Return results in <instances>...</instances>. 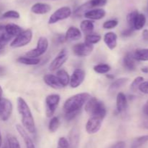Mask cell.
Segmentation results:
<instances>
[{
  "label": "cell",
  "instance_id": "1",
  "mask_svg": "<svg viewBox=\"0 0 148 148\" xmlns=\"http://www.w3.org/2000/svg\"><path fill=\"white\" fill-rule=\"evenodd\" d=\"M90 97L91 96L89 93L82 92L68 98L63 106L66 120H72L75 118L79 115L82 107Z\"/></svg>",
  "mask_w": 148,
  "mask_h": 148
},
{
  "label": "cell",
  "instance_id": "2",
  "mask_svg": "<svg viewBox=\"0 0 148 148\" xmlns=\"http://www.w3.org/2000/svg\"><path fill=\"white\" fill-rule=\"evenodd\" d=\"M17 107L18 113L21 117L23 128L30 133H35L36 131V124L30 107L25 100L19 97L17 100Z\"/></svg>",
  "mask_w": 148,
  "mask_h": 148
},
{
  "label": "cell",
  "instance_id": "3",
  "mask_svg": "<svg viewBox=\"0 0 148 148\" xmlns=\"http://www.w3.org/2000/svg\"><path fill=\"white\" fill-rule=\"evenodd\" d=\"M85 110L90 116L103 120L106 115V108L103 102L91 97L85 104Z\"/></svg>",
  "mask_w": 148,
  "mask_h": 148
},
{
  "label": "cell",
  "instance_id": "4",
  "mask_svg": "<svg viewBox=\"0 0 148 148\" xmlns=\"http://www.w3.org/2000/svg\"><path fill=\"white\" fill-rule=\"evenodd\" d=\"M33 38V32L31 29L23 30L17 36H15L10 44V46L12 48H20L28 44Z\"/></svg>",
  "mask_w": 148,
  "mask_h": 148
},
{
  "label": "cell",
  "instance_id": "5",
  "mask_svg": "<svg viewBox=\"0 0 148 148\" xmlns=\"http://www.w3.org/2000/svg\"><path fill=\"white\" fill-rule=\"evenodd\" d=\"M48 48H49V41L46 37L41 36L38 40L36 47L26 52L25 55L30 57L38 58V57H40L45 54Z\"/></svg>",
  "mask_w": 148,
  "mask_h": 148
},
{
  "label": "cell",
  "instance_id": "6",
  "mask_svg": "<svg viewBox=\"0 0 148 148\" xmlns=\"http://www.w3.org/2000/svg\"><path fill=\"white\" fill-rule=\"evenodd\" d=\"M60 102V96L57 94H49L46 97V114L48 118L54 115L58 104Z\"/></svg>",
  "mask_w": 148,
  "mask_h": 148
},
{
  "label": "cell",
  "instance_id": "7",
  "mask_svg": "<svg viewBox=\"0 0 148 148\" xmlns=\"http://www.w3.org/2000/svg\"><path fill=\"white\" fill-rule=\"evenodd\" d=\"M72 15V10L69 7H62L56 10L49 19V24H54L57 22L64 20L69 17Z\"/></svg>",
  "mask_w": 148,
  "mask_h": 148
},
{
  "label": "cell",
  "instance_id": "8",
  "mask_svg": "<svg viewBox=\"0 0 148 148\" xmlns=\"http://www.w3.org/2000/svg\"><path fill=\"white\" fill-rule=\"evenodd\" d=\"M13 110L12 102L7 98L3 97L0 101V120L7 121L11 116Z\"/></svg>",
  "mask_w": 148,
  "mask_h": 148
},
{
  "label": "cell",
  "instance_id": "9",
  "mask_svg": "<svg viewBox=\"0 0 148 148\" xmlns=\"http://www.w3.org/2000/svg\"><path fill=\"white\" fill-rule=\"evenodd\" d=\"M93 49V45L85 41L74 45L72 47V51L76 56L84 57L89 56L92 52Z\"/></svg>",
  "mask_w": 148,
  "mask_h": 148
},
{
  "label": "cell",
  "instance_id": "10",
  "mask_svg": "<svg viewBox=\"0 0 148 148\" xmlns=\"http://www.w3.org/2000/svg\"><path fill=\"white\" fill-rule=\"evenodd\" d=\"M68 57L69 56H68L67 50L66 49H62L50 63L49 67V70L51 71H55L59 70L67 60Z\"/></svg>",
  "mask_w": 148,
  "mask_h": 148
},
{
  "label": "cell",
  "instance_id": "11",
  "mask_svg": "<svg viewBox=\"0 0 148 148\" xmlns=\"http://www.w3.org/2000/svg\"><path fill=\"white\" fill-rule=\"evenodd\" d=\"M85 78V72L82 69L77 68L72 73L69 79V86L72 88L75 89L82 84Z\"/></svg>",
  "mask_w": 148,
  "mask_h": 148
},
{
  "label": "cell",
  "instance_id": "12",
  "mask_svg": "<svg viewBox=\"0 0 148 148\" xmlns=\"http://www.w3.org/2000/svg\"><path fill=\"white\" fill-rule=\"evenodd\" d=\"M103 120L98 118L90 116L89 119H88V122L86 123V126H85L86 131L89 134H93V133L98 132V131L101 128Z\"/></svg>",
  "mask_w": 148,
  "mask_h": 148
},
{
  "label": "cell",
  "instance_id": "13",
  "mask_svg": "<svg viewBox=\"0 0 148 148\" xmlns=\"http://www.w3.org/2000/svg\"><path fill=\"white\" fill-rule=\"evenodd\" d=\"M43 81L46 85L54 89H60L63 88V86L59 82V79L56 77V75L53 74H46L43 76Z\"/></svg>",
  "mask_w": 148,
  "mask_h": 148
},
{
  "label": "cell",
  "instance_id": "14",
  "mask_svg": "<svg viewBox=\"0 0 148 148\" xmlns=\"http://www.w3.org/2000/svg\"><path fill=\"white\" fill-rule=\"evenodd\" d=\"M51 7L46 3L37 2L31 7V12L36 15H45L51 11Z\"/></svg>",
  "mask_w": 148,
  "mask_h": 148
},
{
  "label": "cell",
  "instance_id": "15",
  "mask_svg": "<svg viewBox=\"0 0 148 148\" xmlns=\"http://www.w3.org/2000/svg\"><path fill=\"white\" fill-rule=\"evenodd\" d=\"M106 12L103 9L97 8L88 10V12L85 13L84 16L89 20H98L103 18L106 16Z\"/></svg>",
  "mask_w": 148,
  "mask_h": 148
},
{
  "label": "cell",
  "instance_id": "16",
  "mask_svg": "<svg viewBox=\"0 0 148 148\" xmlns=\"http://www.w3.org/2000/svg\"><path fill=\"white\" fill-rule=\"evenodd\" d=\"M81 37H82V33H81L80 30L73 26L69 28L64 35L65 41H77L80 39Z\"/></svg>",
  "mask_w": 148,
  "mask_h": 148
},
{
  "label": "cell",
  "instance_id": "17",
  "mask_svg": "<svg viewBox=\"0 0 148 148\" xmlns=\"http://www.w3.org/2000/svg\"><path fill=\"white\" fill-rule=\"evenodd\" d=\"M16 129H17L18 133H20L21 137L23 138V140H24L26 148H36L33 139H32L31 138H30V136L27 134V132L26 131V130L23 127V126H20V125L19 124H17L16 125Z\"/></svg>",
  "mask_w": 148,
  "mask_h": 148
},
{
  "label": "cell",
  "instance_id": "18",
  "mask_svg": "<svg viewBox=\"0 0 148 148\" xmlns=\"http://www.w3.org/2000/svg\"><path fill=\"white\" fill-rule=\"evenodd\" d=\"M69 142L71 148H77L79 144V131L78 128L73 127L69 133Z\"/></svg>",
  "mask_w": 148,
  "mask_h": 148
},
{
  "label": "cell",
  "instance_id": "19",
  "mask_svg": "<svg viewBox=\"0 0 148 148\" xmlns=\"http://www.w3.org/2000/svg\"><path fill=\"white\" fill-rule=\"evenodd\" d=\"M117 39H118V36L115 33H114V32H108V33L104 35L103 41L106 44L107 47L113 50L117 46Z\"/></svg>",
  "mask_w": 148,
  "mask_h": 148
},
{
  "label": "cell",
  "instance_id": "20",
  "mask_svg": "<svg viewBox=\"0 0 148 148\" xmlns=\"http://www.w3.org/2000/svg\"><path fill=\"white\" fill-rule=\"evenodd\" d=\"M128 102L125 94L123 92H119L116 96V110L119 113H122L127 110Z\"/></svg>",
  "mask_w": 148,
  "mask_h": 148
},
{
  "label": "cell",
  "instance_id": "21",
  "mask_svg": "<svg viewBox=\"0 0 148 148\" xmlns=\"http://www.w3.org/2000/svg\"><path fill=\"white\" fill-rule=\"evenodd\" d=\"M136 59H134L133 53L132 52H127L123 59V64L124 68L127 70L130 71H134L136 69Z\"/></svg>",
  "mask_w": 148,
  "mask_h": 148
},
{
  "label": "cell",
  "instance_id": "22",
  "mask_svg": "<svg viewBox=\"0 0 148 148\" xmlns=\"http://www.w3.org/2000/svg\"><path fill=\"white\" fill-rule=\"evenodd\" d=\"M4 30L7 34L11 36L12 37H15L23 30L18 25H16L14 23H8L4 26Z\"/></svg>",
  "mask_w": 148,
  "mask_h": 148
},
{
  "label": "cell",
  "instance_id": "23",
  "mask_svg": "<svg viewBox=\"0 0 148 148\" xmlns=\"http://www.w3.org/2000/svg\"><path fill=\"white\" fill-rule=\"evenodd\" d=\"M146 23V17L143 13L138 12L133 22L132 27L134 30H141L144 28Z\"/></svg>",
  "mask_w": 148,
  "mask_h": 148
},
{
  "label": "cell",
  "instance_id": "24",
  "mask_svg": "<svg viewBox=\"0 0 148 148\" xmlns=\"http://www.w3.org/2000/svg\"><path fill=\"white\" fill-rule=\"evenodd\" d=\"M128 81L129 79L127 78H120L115 80L110 85L109 88H108V91L110 93H115L117 90H119L120 88L124 86L128 82Z\"/></svg>",
  "mask_w": 148,
  "mask_h": 148
},
{
  "label": "cell",
  "instance_id": "25",
  "mask_svg": "<svg viewBox=\"0 0 148 148\" xmlns=\"http://www.w3.org/2000/svg\"><path fill=\"white\" fill-rule=\"evenodd\" d=\"M56 75L58 78V79H59V82L61 83V84H62L64 87L66 86H68V84H69V79H70V77H69L68 73L66 72L64 69L58 70Z\"/></svg>",
  "mask_w": 148,
  "mask_h": 148
},
{
  "label": "cell",
  "instance_id": "26",
  "mask_svg": "<svg viewBox=\"0 0 148 148\" xmlns=\"http://www.w3.org/2000/svg\"><path fill=\"white\" fill-rule=\"evenodd\" d=\"M17 61L19 63L23 64L26 65H38L40 62V59L39 58L36 57H30L27 56L20 57L17 59Z\"/></svg>",
  "mask_w": 148,
  "mask_h": 148
},
{
  "label": "cell",
  "instance_id": "27",
  "mask_svg": "<svg viewBox=\"0 0 148 148\" xmlns=\"http://www.w3.org/2000/svg\"><path fill=\"white\" fill-rule=\"evenodd\" d=\"M80 29L85 34H90L93 32L94 24L90 20H84L80 23Z\"/></svg>",
  "mask_w": 148,
  "mask_h": 148
},
{
  "label": "cell",
  "instance_id": "28",
  "mask_svg": "<svg viewBox=\"0 0 148 148\" xmlns=\"http://www.w3.org/2000/svg\"><path fill=\"white\" fill-rule=\"evenodd\" d=\"M137 61H148V49H138L133 52Z\"/></svg>",
  "mask_w": 148,
  "mask_h": 148
},
{
  "label": "cell",
  "instance_id": "29",
  "mask_svg": "<svg viewBox=\"0 0 148 148\" xmlns=\"http://www.w3.org/2000/svg\"><path fill=\"white\" fill-rule=\"evenodd\" d=\"M148 142V135H144L136 137L131 144V148H140Z\"/></svg>",
  "mask_w": 148,
  "mask_h": 148
},
{
  "label": "cell",
  "instance_id": "30",
  "mask_svg": "<svg viewBox=\"0 0 148 148\" xmlns=\"http://www.w3.org/2000/svg\"><path fill=\"white\" fill-rule=\"evenodd\" d=\"M91 9L92 8H91L90 5L89 1H88V2L85 3V4L79 6L78 8H77L76 10H75V12H74V15H76L77 17H81V16L84 15L86 12H88V10H91Z\"/></svg>",
  "mask_w": 148,
  "mask_h": 148
},
{
  "label": "cell",
  "instance_id": "31",
  "mask_svg": "<svg viewBox=\"0 0 148 148\" xmlns=\"http://www.w3.org/2000/svg\"><path fill=\"white\" fill-rule=\"evenodd\" d=\"M93 70L95 73L99 74H106L111 71V67L108 64L101 63L95 65L93 67Z\"/></svg>",
  "mask_w": 148,
  "mask_h": 148
},
{
  "label": "cell",
  "instance_id": "32",
  "mask_svg": "<svg viewBox=\"0 0 148 148\" xmlns=\"http://www.w3.org/2000/svg\"><path fill=\"white\" fill-rule=\"evenodd\" d=\"M7 144L8 148H20V142L18 139L12 134H7Z\"/></svg>",
  "mask_w": 148,
  "mask_h": 148
},
{
  "label": "cell",
  "instance_id": "33",
  "mask_svg": "<svg viewBox=\"0 0 148 148\" xmlns=\"http://www.w3.org/2000/svg\"><path fill=\"white\" fill-rule=\"evenodd\" d=\"M59 126H60V120H59V118L54 116L49 121V131L51 133H54L58 130Z\"/></svg>",
  "mask_w": 148,
  "mask_h": 148
},
{
  "label": "cell",
  "instance_id": "34",
  "mask_svg": "<svg viewBox=\"0 0 148 148\" xmlns=\"http://www.w3.org/2000/svg\"><path fill=\"white\" fill-rule=\"evenodd\" d=\"M101 40V36L98 34H88L85 36V41L90 44H95Z\"/></svg>",
  "mask_w": 148,
  "mask_h": 148
},
{
  "label": "cell",
  "instance_id": "35",
  "mask_svg": "<svg viewBox=\"0 0 148 148\" xmlns=\"http://www.w3.org/2000/svg\"><path fill=\"white\" fill-rule=\"evenodd\" d=\"M20 13L18 12L15 11V10H8V11L5 12L4 14L2 15L1 17L2 18H13V19H18L20 18Z\"/></svg>",
  "mask_w": 148,
  "mask_h": 148
},
{
  "label": "cell",
  "instance_id": "36",
  "mask_svg": "<svg viewBox=\"0 0 148 148\" xmlns=\"http://www.w3.org/2000/svg\"><path fill=\"white\" fill-rule=\"evenodd\" d=\"M144 81V78L143 76H138L137 78H134V81H132L131 84V86L130 89L131 90H132L133 91H136L139 88V86L142 84V83Z\"/></svg>",
  "mask_w": 148,
  "mask_h": 148
},
{
  "label": "cell",
  "instance_id": "37",
  "mask_svg": "<svg viewBox=\"0 0 148 148\" xmlns=\"http://www.w3.org/2000/svg\"><path fill=\"white\" fill-rule=\"evenodd\" d=\"M118 20H109L106 21L105 23L103 24V28L105 29H112L118 26Z\"/></svg>",
  "mask_w": 148,
  "mask_h": 148
},
{
  "label": "cell",
  "instance_id": "38",
  "mask_svg": "<svg viewBox=\"0 0 148 148\" xmlns=\"http://www.w3.org/2000/svg\"><path fill=\"white\" fill-rule=\"evenodd\" d=\"M106 3L107 0H90L89 1V4L91 8L103 7V6L106 5Z\"/></svg>",
  "mask_w": 148,
  "mask_h": 148
},
{
  "label": "cell",
  "instance_id": "39",
  "mask_svg": "<svg viewBox=\"0 0 148 148\" xmlns=\"http://www.w3.org/2000/svg\"><path fill=\"white\" fill-rule=\"evenodd\" d=\"M139 12L137 10H134V11L131 12L129 13L127 16V23H128L129 26H130V28H132V25H133V22H134V18H135L136 15H137ZM134 29V28H133Z\"/></svg>",
  "mask_w": 148,
  "mask_h": 148
},
{
  "label": "cell",
  "instance_id": "40",
  "mask_svg": "<svg viewBox=\"0 0 148 148\" xmlns=\"http://www.w3.org/2000/svg\"><path fill=\"white\" fill-rule=\"evenodd\" d=\"M57 148H71L69 142L65 137H60L58 141Z\"/></svg>",
  "mask_w": 148,
  "mask_h": 148
},
{
  "label": "cell",
  "instance_id": "41",
  "mask_svg": "<svg viewBox=\"0 0 148 148\" xmlns=\"http://www.w3.org/2000/svg\"><path fill=\"white\" fill-rule=\"evenodd\" d=\"M138 89L140 90L141 92L144 93V94H148V81H143V82L139 86Z\"/></svg>",
  "mask_w": 148,
  "mask_h": 148
},
{
  "label": "cell",
  "instance_id": "42",
  "mask_svg": "<svg viewBox=\"0 0 148 148\" xmlns=\"http://www.w3.org/2000/svg\"><path fill=\"white\" fill-rule=\"evenodd\" d=\"M125 147H126V144L124 141H118V142L113 144L109 148H125Z\"/></svg>",
  "mask_w": 148,
  "mask_h": 148
},
{
  "label": "cell",
  "instance_id": "43",
  "mask_svg": "<svg viewBox=\"0 0 148 148\" xmlns=\"http://www.w3.org/2000/svg\"><path fill=\"white\" fill-rule=\"evenodd\" d=\"M134 29H133L132 28L130 27L129 28L124 30V31L122 32V33H121V35H122V36H124V37H127V36H131V35L133 33V32H134Z\"/></svg>",
  "mask_w": 148,
  "mask_h": 148
},
{
  "label": "cell",
  "instance_id": "44",
  "mask_svg": "<svg viewBox=\"0 0 148 148\" xmlns=\"http://www.w3.org/2000/svg\"><path fill=\"white\" fill-rule=\"evenodd\" d=\"M143 38H144V39H145V40H148V30H147V29L143 30Z\"/></svg>",
  "mask_w": 148,
  "mask_h": 148
},
{
  "label": "cell",
  "instance_id": "45",
  "mask_svg": "<svg viewBox=\"0 0 148 148\" xmlns=\"http://www.w3.org/2000/svg\"><path fill=\"white\" fill-rule=\"evenodd\" d=\"M143 112H144L145 114L148 115V104H145V105L144 107H143Z\"/></svg>",
  "mask_w": 148,
  "mask_h": 148
},
{
  "label": "cell",
  "instance_id": "46",
  "mask_svg": "<svg viewBox=\"0 0 148 148\" xmlns=\"http://www.w3.org/2000/svg\"><path fill=\"white\" fill-rule=\"evenodd\" d=\"M141 71L142 72L144 73H148V66L143 67V68L141 69Z\"/></svg>",
  "mask_w": 148,
  "mask_h": 148
},
{
  "label": "cell",
  "instance_id": "47",
  "mask_svg": "<svg viewBox=\"0 0 148 148\" xmlns=\"http://www.w3.org/2000/svg\"><path fill=\"white\" fill-rule=\"evenodd\" d=\"M2 98H3V89L2 88H1V85H0V101H1Z\"/></svg>",
  "mask_w": 148,
  "mask_h": 148
},
{
  "label": "cell",
  "instance_id": "48",
  "mask_svg": "<svg viewBox=\"0 0 148 148\" xmlns=\"http://www.w3.org/2000/svg\"><path fill=\"white\" fill-rule=\"evenodd\" d=\"M4 72H5V70H4V68H3V67L0 66V75H3V74L4 73Z\"/></svg>",
  "mask_w": 148,
  "mask_h": 148
},
{
  "label": "cell",
  "instance_id": "49",
  "mask_svg": "<svg viewBox=\"0 0 148 148\" xmlns=\"http://www.w3.org/2000/svg\"><path fill=\"white\" fill-rule=\"evenodd\" d=\"M2 146V136H1V131H0V148Z\"/></svg>",
  "mask_w": 148,
  "mask_h": 148
},
{
  "label": "cell",
  "instance_id": "50",
  "mask_svg": "<svg viewBox=\"0 0 148 148\" xmlns=\"http://www.w3.org/2000/svg\"><path fill=\"white\" fill-rule=\"evenodd\" d=\"M107 77H108V78H114V76H113V75H107Z\"/></svg>",
  "mask_w": 148,
  "mask_h": 148
},
{
  "label": "cell",
  "instance_id": "51",
  "mask_svg": "<svg viewBox=\"0 0 148 148\" xmlns=\"http://www.w3.org/2000/svg\"><path fill=\"white\" fill-rule=\"evenodd\" d=\"M146 104H148V100L147 101V102H146Z\"/></svg>",
  "mask_w": 148,
  "mask_h": 148
}]
</instances>
